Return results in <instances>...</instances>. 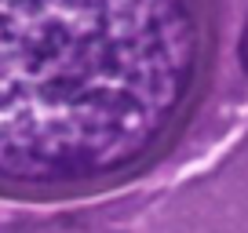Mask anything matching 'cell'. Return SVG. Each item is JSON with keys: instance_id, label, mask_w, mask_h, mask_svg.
<instances>
[{"instance_id": "7a4b0ae2", "label": "cell", "mask_w": 248, "mask_h": 233, "mask_svg": "<svg viewBox=\"0 0 248 233\" xmlns=\"http://www.w3.org/2000/svg\"><path fill=\"white\" fill-rule=\"evenodd\" d=\"M237 55H241V66H245V73H248V22H245V29H241V44H237Z\"/></svg>"}, {"instance_id": "6da1fadb", "label": "cell", "mask_w": 248, "mask_h": 233, "mask_svg": "<svg viewBox=\"0 0 248 233\" xmlns=\"http://www.w3.org/2000/svg\"><path fill=\"white\" fill-rule=\"evenodd\" d=\"M212 55L216 0H0V186L73 193L150 164Z\"/></svg>"}]
</instances>
